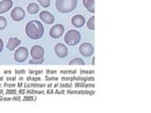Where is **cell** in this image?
Wrapping results in <instances>:
<instances>
[{"instance_id":"6da1fadb","label":"cell","mask_w":151,"mask_h":113,"mask_svg":"<svg viewBox=\"0 0 151 113\" xmlns=\"http://www.w3.org/2000/svg\"><path fill=\"white\" fill-rule=\"evenodd\" d=\"M43 32H44V28L43 24L37 20L29 21L26 26V33L32 40H38L40 38H42Z\"/></svg>"},{"instance_id":"7a4b0ae2","label":"cell","mask_w":151,"mask_h":113,"mask_svg":"<svg viewBox=\"0 0 151 113\" xmlns=\"http://www.w3.org/2000/svg\"><path fill=\"white\" fill-rule=\"evenodd\" d=\"M78 5V0H56V8L60 12L67 13L74 11Z\"/></svg>"},{"instance_id":"3957f363","label":"cell","mask_w":151,"mask_h":113,"mask_svg":"<svg viewBox=\"0 0 151 113\" xmlns=\"http://www.w3.org/2000/svg\"><path fill=\"white\" fill-rule=\"evenodd\" d=\"M81 40V35L78 30H69L65 34L64 42L68 45H76Z\"/></svg>"},{"instance_id":"277c9868","label":"cell","mask_w":151,"mask_h":113,"mask_svg":"<svg viewBox=\"0 0 151 113\" xmlns=\"http://www.w3.org/2000/svg\"><path fill=\"white\" fill-rule=\"evenodd\" d=\"M28 50L26 47H19L14 53V60L17 62H24L28 60Z\"/></svg>"},{"instance_id":"5b68a950","label":"cell","mask_w":151,"mask_h":113,"mask_svg":"<svg viewBox=\"0 0 151 113\" xmlns=\"http://www.w3.org/2000/svg\"><path fill=\"white\" fill-rule=\"evenodd\" d=\"M94 46L90 43H83L80 46H79V52L83 57H91L94 55Z\"/></svg>"},{"instance_id":"8992f818","label":"cell","mask_w":151,"mask_h":113,"mask_svg":"<svg viewBox=\"0 0 151 113\" xmlns=\"http://www.w3.org/2000/svg\"><path fill=\"white\" fill-rule=\"evenodd\" d=\"M64 32V26L61 24H57L50 28L49 35L53 39H59Z\"/></svg>"},{"instance_id":"52a82bcc","label":"cell","mask_w":151,"mask_h":113,"mask_svg":"<svg viewBox=\"0 0 151 113\" xmlns=\"http://www.w3.org/2000/svg\"><path fill=\"white\" fill-rule=\"evenodd\" d=\"M30 55H31V57L34 60H41V58H43L44 50L40 45H34V46H32V48L30 49Z\"/></svg>"},{"instance_id":"ba28073f","label":"cell","mask_w":151,"mask_h":113,"mask_svg":"<svg viewBox=\"0 0 151 113\" xmlns=\"http://www.w3.org/2000/svg\"><path fill=\"white\" fill-rule=\"evenodd\" d=\"M25 15H26L25 14V11L20 7H15L11 11V16L12 18V20L16 21V22L23 20L25 18Z\"/></svg>"},{"instance_id":"9c48e42d","label":"cell","mask_w":151,"mask_h":113,"mask_svg":"<svg viewBox=\"0 0 151 113\" xmlns=\"http://www.w3.org/2000/svg\"><path fill=\"white\" fill-rule=\"evenodd\" d=\"M54 50H55L56 55L59 58H63L65 57H67V55H68V49H67V47H66L64 44L61 43H57L55 45Z\"/></svg>"},{"instance_id":"30bf717a","label":"cell","mask_w":151,"mask_h":113,"mask_svg":"<svg viewBox=\"0 0 151 113\" xmlns=\"http://www.w3.org/2000/svg\"><path fill=\"white\" fill-rule=\"evenodd\" d=\"M40 18H41V20L46 23L47 25H50V24H53L55 21V17L54 15L50 13L49 11H43L40 13Z\"/></svg>"},{"instance_id":"8fae6325","label":"cell","mask_w":151,"mask_h":113,"mask_svg":"<svg viewBox=\"0 0 151 113\" xmlns=\"http://www.w3.org/2000/svg\"><path fill=\"white\" fill-rule=\"evenodd\" d=\"M71 23H72V25L76 26V28H81L85 24V18L79 14L75 15L73 16L72 20H71Z\"/></svg>"},{"instance_id":"7c38bea8","label":"cell","mask_w":151,"mask_h":113,"mask_svg":"<svg viewBox=\"0 0 151 113\" xmlns=\"http://www.w3.org/2000/svg\"><path fill=\"white\" fill-rule=\"evenodd\" d=\"M13 3L11 0H3L0 2V14L5 13L12 8Z\"/></svg>"},{"instance_id":"4fadbf2b","label":"cell","mask_w":151,"mask_h":113,"mask_svg":"<svg viewBox=\"0 0 151 113\" xmlns=\"http://www.w3.org/2000/svg\"><path fill=\"white\" fill-rule=\"evenodd\" d=\"M21 43V41L18 38H11L10 40L8 41V43H7V48L9 49L10 51L14 50V49L20 45Z\"/></svg>"},{"instance_id":"5bb4252c","label":"cell","mask_w":151,"mask_h":113,"mask_svg":"<svg viewBox=\"0 0 151 113\" xmlns=\"http://www.w3.org/2000/svg\"><path fill=\"white\" fill-rule=\"evenodd\" d=\"M83 5L85 7L87 10L94 13L95 12V0H82Z\"/></svg>"},{"instance_id":"9a60e30c","label":"cell","mask_w":151,"mask_h":113,"mask_svg":"<svg viewBox=\"0 0 151 113\" xmlns=\"http://www.w3.org/2000/svg\"><path fill=\"white\" fill-rule=\"evenodd\" d=\"M63 81H91V80H94V77H76V76H73V77H63L61 78Z\"/></svg>"},{"instance_id":"2e32d148","label":"cell","mask_w":151,"mask_h":113,"mask_svg":"<svg viewBox=\"0 0 151 113\" xmlns=\"http://www.w3.org/2000/svg\"><path fill=\"white\" fill-rule=\"evenodd\" d=\"M39 10H40V7L36 3H30L28 6V11L30 14H35V13H37L39 11Z\"/></svg>"},{"instance_id":"e0dca14e","label":"cell","mask_w":151,"mask_h":113,"mask_svg":"<svg viewBox=\"0 0 151 113\" xmlns=\"http://www.w3.org/2000/svg\"><path fill=\"white\" fill-rule=\"evenodd\" d=\"M84 64H85L84 60L82 58H73V60L69 62V65H84Z\"/></svg>"},{"instance_id":"ac0fdd59","label":"cell","mask_w":151,"mask_h":113,"mask_svg":"<svg viewBox=\"0 0 151 113\" xmlns=\"http://www.w3.org/2000/svg\"><path fill=\"white\" fill-rule=\"evenodd\" d=\"M25 88H44L46 84H40V83H26L24 84Z\"/></svg>"},{"instance_id":"d6986e66","label":"cell","mask_w":151,"mask_h":113,"mask_svg":"<svg viewBox=\"0 0 151 113\" xmlns=\"http://www.w3.org/2000/svg\"><path fill=\"white\" fill-rule=\"evenodd\" d=\"M87 26L89 29L95 30V16H92L90 19H89V21L87 23Z\"/></svg>"},{"instance_id":"ffe728a7","label":"cell","mask_w":151,"mask_h":113,"mask_svg":"<svg viewBox=\"0 0 151 113\" xmlns=\"http://www.w3.org/2000/svg\"><path fill=\"white\" fill-rule=\"evenodd\" d=\"M68 93H76V94H84V93H88V94H93L94 92H91V90H68Z\"/></svg>"},{"instance_id":"44dd1931","label":"cell","mask_w":151,"mask_h":113,"mask_svg":"<svg viewBox=\"0 0 151 113\" xmlns=\"http://www.w3.org/2000/svg\"><path fill=\"white\" fill-rule=\"evenodd\" d=\"M76 87H80V88H94L95 85L94 84H87V83H83V82H80V83H76Z\"/></svg>"},{"instance_id":"7402d4cb","label":"cell","mask_w":151,"mask_h":113,"mask_svg":"<svg viewBox=\"0 0 151 113\" xmlns=\"http://www.w3.org/2000/svg\"><path fill=\"white\" fill-rule=\"evenodd\" d=\"M7 26V20L5 17L0 16V30H2L4 28H6Z\"/></svg>"},{"instance_id":"603a6c76","label":"cell","mask_w":151,"mask_h":113,"mask_svg":"<svg viewBox=\"0 0 151 113\" xmlns=\"http://www.w3.org/2000/svg\"><path fill=\"white\" fill-rule=\"evenodd\" d=\"M43 90H26V93L28 94H43Z\"/></svg>"},{"instance_id":"cb8c5ba5","label":"cell","mask_w":151,"mask_h":113,"mask_svg":"<svg viewBox=\"0 0 151 113\" xmlns=\"http://www.w3.org/2000/svg\"><path fill=\"white\" fill-rule=\"evenodd\" d=\"M38 2L41 4L43 8H48L50 6V0H38Z\"/></svg>"},{"instance_id":"d4e9b609","label":"cell","mask_w":151,"mask_h":113,"mask_svg":"<svg viewBox=\"0 0 151 113\" xmlns=\"http://www.w3.org/2000/svg\"><path fill=\"white\" fill-rule=\"evenodd\" d=\"M43 58H41V60H29V64H41V63L43 62Z\"/></svg>"},{"instance_id":"484cf974","label":"cell","mask_w":151,"mask_h":113,"mask_svg":"<svg viewBox=\"0 0 151 113\" xmlns=\"http://www.w3.org/2000/svg\"><path fill=\"white\" fill-rule=\"evenodd\" d=\"M41 77H39V76H37V77H32V76H28L26 77V81H33V82H38V81H41Z\"/></svg>"},{"instance_id":"4316f807","label":"cell","mask_w":151,"mask_h":113,"mask_svg":"<svg viewBox=\"0 0 151 113\" xmlns=\"http://www.w3.org/2000/svg\"><path fill=\"white\" fill-rule=\"evenodd\" d=\"M22 100H23V101H35V100H36V98L32 97V96H24Z\"/></svg>"},{"instance_id":"83f0119b","label":"cell","mask_w":151,"mask_h":113,"mask_svg":"<svg viewBox=\"0 0 151 113\" xmlns=\"http://www.w3.org/2000/svg\"><path fill=\"white\" fill-rule=\"evenodd\" d=\"M77 72L76 71H61V74H65V75H76Z\"/></svg>"},{"instance_id":"f1b7e54d","label":"cell","mask_w":151,"mask_h":113,"mask_svg":"<svg viewBox=\"0 0 151 113\" xmlns=\"http://www.w3.org/2000/svg\"><path fill=\"white\" fill-rule=\"evenodd\" d=\"M29 75H42L43 74V71H32V70H29L28 71Z\"/></svg>"},{"instance_id":"f546056e","label":"cell","mask_w":151,"mask_h":113,"mask_svg":"<svg viewBox=\"0 0 151 113\" xmlns=\"http://www.w3.org/2000/svg\"><path fill=\"white\" fill-rule=\"evenodd\" d=\"M4 87H7V88H15L16 87V84L15 83H13V84H9V83H4L3 84Z\"/></svg>"},{"instance_id":"4dcf8cb0","label":"cell","mask_w":151,"mask_h":113,"mask_svg":"<svg viewBox=\"0 0 151 113\" xmlns=\"http://www.w3.org/2000/svg\"><path fill=\"white\" fill-rule=\"evenodd\" d=\"M46 81H58V80H59V78L56 77V76H54V77H53V76H52V77L47 76V77H46Z\"/></svg>"},{"instance_id":"1f68e13d","label":"cell","mask_w":151,"mask_h":113,"mask_svg":"<svg viewBox=\"0 0 151 113\" xmlns=\"http://www.w3.org/2000/svg\"><path fill=\"white\" fill-rule=\"evenodd\" d=\"M81 75H94V71H80Z\"/></svg>"},{"instance_id":"d6a6232c","label":"cell","mask_w":151,"mask_h":113,"mask_svg":"<svg viewBox=\"0 0 151 113\" xmlns=\"http://www.w3.org/2000/svg\"><path fill=\"white\" fill-rule=\"evenodd\" d=\"M60 86H61V88H71L73 85L71 84V83H66V84H61Z\"/></svg>"},{"instance_id":"836d02e7","label":"cell","mask_w":151,"mask_h":113,"mask_svg":"<svg viewBox=\"0 0 151 113\" xmlns=\"http://www.w3.org/2000/svg\"><path fill=\"white\" fill-rule=\"evenodd\" d=\"M17 92H17V90H7V94H16Z\"/></svg>"},{"instance_id":"e575fe53","label":"cell","mask_w":151,"mask_h":113,"mask_svg":"<svg viewBox=\"0 0 151 113\" xmlns=\"http://www.w3.org/2000/svg\"><path fill=\"white\" fill-rule=\"evenodd\" d=\"M46 73L47 75H56L57 74V71H53V70H47Z\"/></svg>"},{"instance_id":"d590c367","label":"cell","mask_w":151,"mask_h":113,"mask_svg":"<svg viewBox=\"0 0 151 113\" xmlns=\"http://www.w3.org/2000/svg\"><path fill=\"white\" fill-rule=\"evenodd\" d=\"M15 74L24 75V74H26V71H24V70H21V71H15Z\"/></svg>"},{"instance_id":"8d00e7d4","label":"cell","mask_w":151,"mask_h":113,"mask_svg":"<svg viewBox=\"0 0 151 113\" xmlns=\"http://www.w3.org/2000/svg\"><path fill=\"white\" fill-rule=\"evenodd\" d=\"M2 49H3V41L0 39V53H1Z\"/></svg>"},{"instance_id":"74e56055","label":"cell","mask_w":151,"mask_h":113,"mask_svg":"<svg viewBox=\"0 0 151 113\" xmlns=\"http://www.w3.org/2000/svg\"><path fill=\"white\" fill-rule=\"evenodd\" d=\"M16 77H7V81H15Z\"/></svg>"},{"instance_id":"f35d334b","label":"cell","mask_w":151,"mask_h":113,"mask_svg":"<svg viewBox=\"0 0 151 113\" xmlns=\"http://www.w3.org/2000/svg\"><path fill=\"white\" fill-rule=\"evenodd\" d=\"M64 90H56V93H64Z\"/></svg>"},{"instance_id":"ab89813d","label":"cell","mask_w":151,"mask_h":113,"mask_svg":"<svg viewBox=\"0 0 151 113\" xmlns=\"http://www.w3.org/2000/svg\"><path fill=\"white\" fill-rule=\"evenodd\" d=\"M11 73H12L11 71H5V72H4V74H9V75H11Z\"/></svg>"},{"instance_id":"60d3db41","label":"cell","mask_w":151,"mask_h":113,"mask_svg":"<svg viewBox=\"0 0 151 113\" xmlns=\"http://www.w3.org/2000/svg\"><path fill=\"white\" fill-rule=\"evenodd\" d=\"M17 86H18V87H22V86H24V84L23 83H18V84H17Z\"/></svg>"},{"instance_id":"b9f144b4","label":"cell","mask_w":151,"mask_h":113,"mask_svg":"<svg viewBox=\"0 0 151 113\" xmlns=\"http://www.w3.org/2000/svg\"><path fill=\"white\" fill-rule=\"evenodd\" d=\"M53 92V90H47V93H52Z\"/></svg>"},{"instance_id":"7bdbcfd3","label":"cell","mask_w":151,"mask_h":113,"mask_svg":"<svg viewBox=\"0 0 151 113\" xmlns=\"http://www.w3.org/2000/svg\"><path fill=\"white\" fill-rule=\"evenodd\" d=\"M18 79H19V81H24V78L23 77H19Z\"/></svg>"},{"instance_id":"ee69618b","label":"cell","mask_w":151,"mask_h":113,"mask_svg":"<svg viewBox=\"0 0 151 113\" xmlns=\"http://www.w3.org/2000/svg\"><path fill=\"white\" fill-rule=\"evenodd\" d=\"M95 58L94 57V58H93V64H95Z\"/></svg>"},{"instance_id":"f6af8a7d","label":"cell","mask_w":151,"mask_h":113,"mask_svg":"<svg viewBox=\"0 0 151 113\" xmlns=\"http://www.w3.org/2000/svg\"><path fill=\"white\" fill-rule=\"evenodd\" d=\"M4 80V78L2 77V76H0V81H3Z\"/></svg>"},{"instance_id":"bcb514c9","label":"cell","mask_w":151,"mask_h":113,"mask_svg":"<svg viewBox=\"0 0 151 113\" xmlns=\"http://www.w3.org/2000/svg\"><path fill=\"white\" fill-rule=\"evenodd\" d=\"M1 86H2V84H0V87H1Z\"/></svg>"}]
</instances>
